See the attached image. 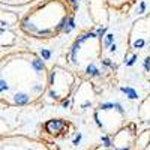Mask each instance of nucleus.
Returning a JSON list of instances; mask_svg holds the SVG:
<instances>
[{
    "mask_svg": "<svg viewBox=\"0 0 150 150\" xmlns=\"http://www.w3.org/2000/svg\"><path fill=\"white\" fill-rule=\"evenodd\" d=\"M2 150H50V147L45 143L20 135V137H3Z\"/></svg>",
    "mask_w": 150,
    "mask_h": 150,
    "instance_id": "f257e3e1",
    "label": "nucleus"
}]
</instances>
